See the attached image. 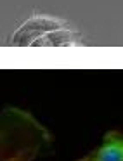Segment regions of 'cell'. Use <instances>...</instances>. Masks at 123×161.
Here are the masks:
<instances>
[{
    "mask_svg": "<svg viewBox=\"0 0 123 161\" xmlns=\"http://www.w3.org/2000/svg\"><path fill=\"white\" fill-rule=\"evenodd\" d=\"M50 144V130L33 113L16 106L0 109V161H35Z\"/></svg>",
    "mask_w": 123,
    "mask_h": 161,
    "instance_id": "cell-1",
    "label": "cell"
},
{
    "mask_svg": "<svg viewBox=\"0 0 123 161\" xmlns=\"http://www.w3.org/2000/svg\"><path fill=\"white\" fill-rule=\"evenodd\" d=\"M63 26H66V23L57 18H52V16H33L14 31V35L11 36V45L16 47L31 45L35 40H38L45 33L63 28Z\"/></svg>",
    "mask_w": 123,
    "mask_h": 161,
    "instance_id": "cell-2",
    "label": "cell"
},
{
    "mask_svg": "<svg viewBox=\"0 0 123 161\" xmlns=\"http://www.w3.org/2000/svg\"><path fill=\"white\" fill-rule=\"evenodd\" d=\"M76 161H123V132L108 130L102 137L101 146Z\"/></svg>",
    "mask_w": 123,
    "mask_h": 161,
    "instance_id": "cell-3",
    "label": "cell"
},
{
    "mask_svg": "<svg viewBox=\"0 0 123 161\" xmlns=\"http://www.w3.org/2000/svg\"><path fill=\"white\" fill-rule=\"evenodd\" d=\"M81 43V35L66 26L52 30L31 43V47H75Z\"/></svg>",
    "mask_w": 123,
    "mask_h": 161,
    "instance_id": "cell-4",
    "label": "cell"
}]
</instances>
